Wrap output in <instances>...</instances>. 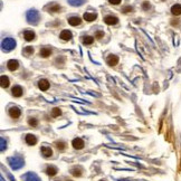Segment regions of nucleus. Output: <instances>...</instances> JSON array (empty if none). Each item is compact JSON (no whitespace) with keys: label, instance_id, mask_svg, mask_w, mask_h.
I'll list each match as a JSON object with an SVG mask.
<instances>
[{"label":"nucleus","instance_id":"1","mask_svg":"<svg viewBox=\"0 0 181 181\" xmlns=\"http://www.w3.org/2000/svg\"><path fill=\"white\" fill-rule=\"evenodd\" d=\"M8 163L12 170H18V169H20V168L24 167L25 160H24V158H23L21 155L17 154V155H14V156L8 158Z\"/></svg>","mask_w":181,"mask_h":181},{"label":"nucleus","instance_id":"2","mask_svg":"<svg viewBox=\"0 0 181 181\" xmlns=\"http://www.w3.org/2000/svg\"><path fill=\"white\" fill-rule=\"evenodd\" d=\"M26 19L30 25H37L38 21H39V12L35 9H30V10L27 11Z\"/></svg>","mask_w":181,"mask_h":181},{"label":"nucleus","instance_id":"3","mask_svg":"<svg viewBox=\"0 0 181 181\" xmlns=\"http://www.w3.org/2000/svg\"><path fill=\"white\" fill-rule=\"evenodd\" d=\"M1 48L3 52H10L16 48V40L14 38H6L1 43Z\"/></svg>","mask_w":181,"mask_h":181},{"label":"nucleus","instance_id":"4","mask_svg":"<svg viewBox=\"0 0 181 181\" xmlns=\"http://www.w3.org/2000/svg\"><path fill=\"white\" fill-rule=\"evenodd\" d=\"M8 114L11 119H19L20 115H21V111H20V109L17 107V106H12V107L9 109Z\"/></svg>","mask_w":181,"mask_h":181},{"label":"nucleus","instance_id":"5","mask_svg":"<svg viewBox=\"0 0 181 181\" xmlns=\"http://www.w3.org/2000/svg\"><path fill=\"white\" fill-rule=\"evenodd\" d=\"M21 178H23L24 181H42L39 179V177L34 172H27L26 174H24Z\"/></svg>","mask_w":181,"mask_h":181},{"label":"nucleus","instance_id":"6","mask_svg":"<svg viewBox=\"0 0 181 181\" xmlns=\"http://www.w3.org/2000/svg\"><path fill=\"white\" fill-rule=\"evenodd\" d=\"M72 144H73V148L76 149V150H82L84 148V145H85L84 141L81 138H75L72 141Z\"/></svg>","mask_w":181,"mask_h":181},{"label":"nucleus","instance_id":"7","mask_svg":"<svg viewBox=\"0 0 181 181\" xmlns=\"http://www.w3.org/2000/svg\"><path fill=\"white\" fill-rule=\"evenodd\" d=\"M104 23L106 25H110V26H113V25H116L119 23V18L116 16H106L104 18Z\"/></svg>","mask_w":181,"mask_h":181},{"label":"nucleus","instance_id":"8","mask_svg":"<svg viewBox=\"0 0 181 181\" xmlns=\"http://www.w3.org/2000/svg\"><path fill=\"white\" fill-rule=\"evenodd\" d=\"M11 93H12V95L15 97H20V96H23V94H24V89H23L21 86L16 85V86H14L11 88Z\"/></svg>","mask_w":181,"mask_h":181},{"label":"nucleus","instance_id":"9","mask_svg":"<svg viewBox=\"0 0 181 181\" xmlns=\"http://www.w3.org/2000/svg\"><path fill=\"white\" fill-rule=\"evenodd\" d=\"M7 67H8L9 70H11V72H15L16 69L19 67V61L16 59H10L8 60V63H7Z\"/></svg>","mask_w":181,"mask_h":181},{"label":"nucleus","instance_id":"10","mask_svg":"<svg viewBox=\"0 0 181 181\" xmlns=\"http://www.w3.org/2000/svg\"><path fill=\"white\" fill-rule=\"evenodd\" d=\"M40 152H42V154H43L44 158H51L53 155V150L51 149V147L44 145V147L40 148Z\"/></svg>","mask_w":181,"mask_h":181},{"label":"nucleus","instance_id":"11","mask_svg":"<svg viewBox=\"0 0 181 181\" xmlns=\"http://www.w3.org/2000/svg\"><path fill=\"white\" fill-rule=\"evenodd\" d=\"M25 141L28 145H36L37 143V138L35 137L34 134H27L25 137Z\"/></svg>","mask_w":181,"mask_h":181},{"label":"nucleus","instance_id":"12","mask_svg":"<svg viewBox=\"0 0 181 181\" xmlns=\"http://www.w3.org/2000/svg\"><path fill=\"white\" fill-rule=\"evenodd\" d=\"M67 21H68V24L70 26H78V25H81L82 19L78 16H73V17H69L67 19Z\"/></svg>","mask_w":181,"mask_h":181},{"label":"nucleus","instance_id":"13","mask_svg":"<svg viewBox=\"0 0 181 181\" xmlns=\"http://www.w3.org/2000/svg\"><path fill=\"white\" fill-rule=\"evenodd\" d=\"M106 63L110 65V66H115L119 64V57L116 55H110L106 59Z\"/></svg>","mask_w":181,"mask_h":181},{"label":"nucleus","instance_id":"14","mask_svg":"<svg viewBox=\"0 0 181 181\" xmlns=\"http://www.w3.org/2000/svg\"><path fill=\"white\" fill-rule=\"evenodd\" d=\"M45 172L47 173L48 176L53 177V176L57 174V172H58V169H57L55 165H47V167H46V169H45Z\"/></svg>","mask_w":181,"mask_h":181},{"label":"nucleus","instance_id":"15","mask_svg":"<svg viewBox=\"0 0 181 181\" xmlns=\"http://www.w3.org/2000/svg\"><path fill=\"white\" fill-rule=\"evenodd\" d=\"M59 37H60V39H63V40H65V42H68V40L72 39L73 35H72V33H70L69 30H63L59 34Z\"/></svg>","mask_w":181,"mask_h":181},{"label":"nucleus","instance_id":"16","mask_svg":"<svg viewBox=\"0 0 181 181\" xmlns=\"http://www.w3.org/2000/svg\"><path fill=\"white\" fill-rule=\"evenodd\" d=\"M38 87L42 91H47L49 88V82L47 79H39L38 82Z\"/></svg>","mask_w":181,"mask_h":181},{"label":"nucleus","instance_id":"17","mask_svg":"<svg viewBox=\"0 0 181 181\" xmlns=\"http://www.w3.org/2000/svg\"><path fill=\"white\" fill-rule=\"evenodd\" d=\"M46 9H47L49 12H58V11H60L61 7H60L59 5H57V3H51V5H48V6L46 7Z\"/></svg>","mask_w":181,"mask_h":181},{"label":"nucleus","instance_id":"18","mask_svg":"<svg viewBox=\"0 0 181 181\" xmlns=\"http://www.w3.org/2000/svg\"><path fill=\"white\" fill-rule=\"evenodd\" d=\"M35 37H36V35L33 30H26L25 33H24V38L26 39L27 42H31V40H34Z\"/></svg>","mask_w":181,"mask_h":181},{"label":"nucleus","instance_id":"19","mask_svg":"<svg viewBox=\"0 0 181 181\" xmlns=\"http://www.w3.org/2000/svg\"><path fill=\"white\" fill-rule=\"evenodd\" d=\"M171 14L174 16H180L181 15V5L176 3L171 7Z\"/></svg>","mask_w":181,"mask_h":181},{"label":"nucleus","instance_id":"20","mask_svg":"<svg viewBox=\"0 0 181 181\" xmlns=\"http://www.w3.org/2000/svg\"><path fill=\"white\" fill-rule=\"evenodd\" d=\"M83 18H84L86 21H93V20H95V19L97 18V15H96L95 12H85Z\"/></svg>","mask_w":181,"mask_h":181},{"label":"nucleus","instance_id":"21","mask_svg":"<svg viewBox=\"0 0 181 181\" xmlns=\"http://www.w3.org/2000/svg\"><path fill=\"white\" fill-rule=\"evenodd\" d=\"M39 55L44 58H47L52 55V49L51 48H42L40 52H39Z\"/></svg>","mask_w":181,"mask_h":181},{"label":"nucleus","instance_id":"22","mask_svg":"<svg viewBox=\"0 0 181 181\" xmlns=\"http://www.w3.org/2000/svg\"><path fill=\"white\" fill-rule=\"evenodd\" d=\"M9 84H10V81H9V77L7 76H5V75H2L1 76V82H0V85L2 88H7L9 86Z\"/></svg>","mask_w":181,"mask_h":181},{"label":"nucleus","instance_id":"23","mask_svg":"<svg viewBox=\"0 0 181 181\" xmlns=\"http://www.w3.org/2000/svg\"><path fill=\"white\" fill-rule=\"evenodd\" d=\"M82 168L81 167H74L72 170H70V173L74 176V177H81L82 176Z\"/></svg>","mask_w":181,"mask_h":181},{"label":"nucleus","instance_id":"24","mask_svg":"<svg viewBox=\"0 0 181 181\" xmlns=\"http://www.w3.org/2000/svg\"><path fill=\"white\" fill-rule=\"evenodd\" d=\"M82 42H83L84 45H91V44H93V42H94V38L92 36H84L83 39H82Z\"/></svg>","mask_w":181,"mask_h":181},{"label":"nucleus","instance_id":"25","mask_svg":"<svg viewBox=\"0 0 181 181\" xmlns=\"http://www.w3.org/2000/svg\"><path fill=\"white\" fill-rule=\"evenodd\" d=\"M86 0H68V3L74 6V7H78V6H82Z\"/></svg>","mask_w":181,"mask_h":181},{"label":"nucleus","instance_id":"26","mask_svg":"<svg viewBox=\"0 0 181 181\" xmlns=\"http://www.w3.org/2000/svg\"><path fill=\"white\" fill-rule=\"evenodd\" d=\"M23 53H24L26 56H30V55L34 54V48H33L31 46H27V47H25V48L23 49Z\"/></svg>","mask_w":181,"mask_h":181},{"label":"nucleus","instance_id":"27","mask_svg":"<svg viewBox=\"0 0 181 181\" xmlns=\"http://www.w3.org/2000/svg\"><path fill=\"white\" fill-rule=\"evenodd\" d=\"M55 147L57 148L58 150H60V151H63V150L66 149V143L63 142V141H57V142L55 143Z\"/></svg>","mask_w":181,"mask_h":181},{"label":"nucleus","instance_id":"28","mask_svg":"<svg viewBox=\"0 0 181 181\" xmlns=\"http://www.w3.org/2000/svg\"><path fill=\"white\" fill-rule=\"evenodd\" d=\"M28 124L30 125V126H37L38 125V120L36 119V117H30L29 120H28Z\"/></svg>","mask_w":181,"mask_h":181},{"label":"nucleus","instance_id":"29","mask_svg":"<svg viewBox=\"0 0 181 181\" xmlns=\"http://www.w3.org/2000/svg\"><path fill=\"white\" fill-rule=\"evenodd\" d=\"M60 110L58 107H55V109H53V112H52V115L53 117H57V116H59L60 115Z\"/></svg>","mask_w":181,"mask_h":181},{"label":"nucleus","instance_id":"30","mask_svg":"<svg viewBox=\"0 0 181 181\" xmlns=\"http://www.w3.org/2000/svg\"><path fill=\"white\" fill-rule=\"evenodd\" d=\"M7 148V142H5V139L3 138H1V152H3L5 151V149Z\"/></svg>","mask_w":181,"mask_h":181},{"label":"nucleus","instance_id":"31","mask_svg":"<svg viewBox=\"0 0 181 181\" xmlns=\"http://www.w3.org/2000/svg\"><path fill=\"white\" fill-rule=\"evenodd\" d=\"M122 11H123V12H131V11H133V7H131V6H125V7L122 8Z\"/></svg>","mask_w":181,"mask_h":181},{"label":"nucleus","instance_id":"32","mask_svg":"<svg viewBox=\"0 0 181 181\" xmlns=\"http://www.w3.org/2000/svg\"><path fill=\"white\" fill-rule=\"evenodd\" d=\"M150 7H151V6H150L149 1H144V2H143V5H142V9H143V10H149Z\"/></svg>","mask_w":181,"mask_h":181},{"label":"nucleus","instance_id":"33","mask_svg":"<svg viewBox=\"0 0 181 181\" xmlns=\"http://www.w3.org/2000/svg\"><path fill=\"white\" fill-rule=\"evenodd\" d=\"M95 37H96L97 39H101L102 37H104V33L103 31H96V33H95Z\"/></svg>","mask_w":181,"mask_h":181},{"label":"nucleus","instance_id":"34","mask_svg":"<svg viewBox=\"0 0 181 181\" xmlns=\"http://www.w3.org/2000/svg\"><path fill=\"white\" fill-rule=\"evenodd\" d=\"M122 0H109V2L111 3V5H119Z\"/></svg>","mask_w":181,"mask_h":181},{"label":"nucleus","instance_id":"35","mask_svg":"<svg viewBox=\"0 0 181 181\" xmlns=\"http://www.w3.org/2000/svg\"><path fill=\"white\" fill-rule=\"evenodd\" d=\"M1 181H5V180H3V178H1Z\"/></svg>","mask_w":181,"mask_h":181},{"label":"nucleus","instance_id":"36","mask_svg":"<svg viewBox=\"0 0 181 181\" xmlns=\"http://www.w3.org/2000/svg\"><path fill=\"white\" fill-rule=\"evenodd\" d=\"M101 181H104V180H101Z\"/></svg>","mask_w":181,"mask_h":181}]
</instances>
